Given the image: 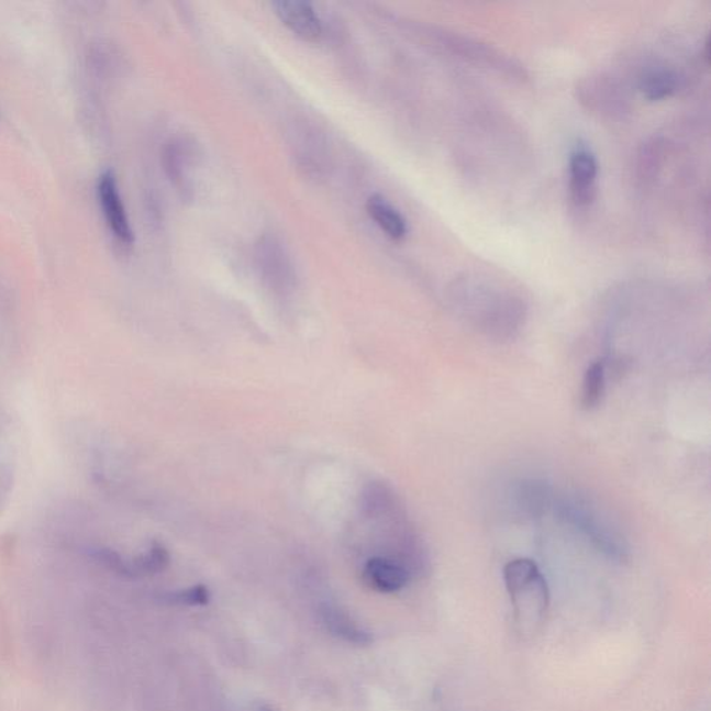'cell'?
Masks as SVG:
<instances>
[{
    "label": "cell",
    "instance_id": "cell-1",
    "mask_svg": "<svg viewBox=\"0 0 711 711\" xmlns=\"http://www.w3.org/2000/svg\"><path fill=\"white\" fill-rule=\"evenodd\" d=\"M503 576L521 632L535 631L549 608V588L540 567L530 558H515Z\"/></svg>",
    "mask_w": 711,
    "mask_h": 711
},
{
    "label": "cell",
    "instance_id": "cell-2",
    "mask_svg": "<svg viewBox=\"0 0 711 711\" xmlns=\"http://www.w3.org/2000/svg\"><path fill=\"white\" fill-rule=\"evenodd\" d=\"M599 163L587 146H577L571 152L568 162V178H570V195L577 208H587L597 197Z\"/></svg>",
    "mask_w": 711,
    "mask_h": 711
},
{
    "label": "cell",
    "instance_id": "cell-3",
    "mask_svg": "<svg viewBox=\"0 0 711 711\" xmlns=\"http://www.w3.org/2000/svg\"><path fill=\"white\" fill-rule=\"evenodd\" d=\"M98 199L110 233L125 246L133 244L134 233L126 215L118 180L112 171H104L98 181Z\"/></svg>",
    "mask_w": 711,
    "mask_h": 711
},
{
    "label": "cell",
    "instance_id": "cell-4",
    "mask_svg": "<svg viewBox=\"0 0 711 711\" xmlns=\"http://www.w3.org/2000/svg\"><path fill=\"white\" fill-rule=\"evenodd\" d=\"M579 98L597 113L619 114L626 108L623 88L610 77H589L579 86Z\"/></svg>",
    "mask_w": 711,
    "mask_h": 711
},
{
    "label": "cell",
    "instance_id": "cell-5",
    "mask_svg": "<svg viewBox=\"0 0 711 711\" xmlns=\"http://www.w3.org/2000/svg\"><path fill=\"white\" fill-rule=\"evenodd\" d=\"M363 578L367 586L376 591L393 593L408 586L412 574L392 558L376 556L366 563Z\"/></svg>",
    "mask_w": 711,
    "mask_h": 711
},
{
    "label": "cell",
    "instance_id": "cell-6",
    "mask_svg": "<svg viewBox=\"0 0 711 711\" xmlns=\"http://www.w3.org/2000/svg\"><path fill=\"white\" fill-rule=\"evenodd\" d=\"M274 9L282 23L303 40L315 41L323 34V24L314 9L300 0H279Z\"/></svg>",
    "mask_w": 711,
    "mask_h": 711
},
{
    "label": "cell",
    "instance_id": "cell-7",
    "mask_svg": "<svg viewBox=\"0 0 711 711\" xmlns=\"http://www.w3.org/2000/svg\"><path fill=\"white\" fill-rule=\"evenodd\" d=\"M367 212L389 238L399 241L408 234V223L403 215L381 195H373L367 200Z\"/></svg>",
    "mask_w": 711,
    "mask_h": 711
},
{
    "label": "cell",
    "instance_id": "cell-8",
    "mask_svg": "<svg viewBox=\"0 0 711 711\" xmlns=\"http://www.w3.org/2000/svg\"><path fill=\"white\" fill-rule=\"evenodd\" d=\"M321 619L331 634L338 636V638L349 642L355 645L371 644V635L367 631L360 629L359 625L353 621L349 615L342 612V610L333 608V606H324L321 609Z\"/></svg>",
    "mask_w": 711,
    "mask_h": 711
},
{
    "label": "cell",
    "instance_id": "cell-9",
    "mask_svg": "<svg viewBox=\"0 0 711 711\" xmlns=\"http://www.w3.org/2000/svg\"><path fill=\"white\" fill-rule=\"evenodd\" d=\"M678 76L670 68L658 67L641 77L640 89L649 100H662L677 91Z\"/></svg>",
    "mask_w": 711,
    "mask_h": 711
},
{
    "label": "cell",
    "instance_id": "cell-10",
    "mask_svg": "<svg viewBox=\"0 0 711 711\" xmlns=\"http://www.w3.org/2000/svg\"><path fill=\"white\" fill-rule=\"evenodd\" d=\"M606 391V363L595 362L584 376L581 404L586 410H592L602 402Z\"/></svg>",
    "mask_w": 711,
    "mask_h": 711
},
{
    "label": "cell",
    "instance_id": "cell-11",
    "mask_svg": "<svg viewBox=\"0 0 711 711\" xmlns=\"http://www.w3.org/2000/svg\"><path fill=\"white\" fill-rule=\"evenodd\" d=\"M168 553L165 547L154 546L146 555L141 556L133 565H130V574H155L168 566Z\"/></svg>",
    "mask_w": 711,
    "mask_h": 711
},
{
    "label": "cell",
    "instance_id": "cell-12",
    "mask_svg": "<svg viewBox=\"0 0 711 711\" xmlns=\"http://www.w3.org/2000/svg\"><path fill=\"white\" fill-rule=\"evenodd\" d=\"M647 145L649 146L644 147V152L640 155V170L642 176L652 177L655 176L656 168L660 166L662 151L656 142Z\"/></svg>",
    "mask_w": 711,
    "mask_h": 711
},
{
    "label": "cell",
    "instance_id": "cell-13",
    "mask_svg": "<svg viewBox=\"0 0 711 711\" xmlns=\"http://www.w3.org/2000/svg\"><path fill=\"white\" fill-rule=\"evenodd\" d=\"M209 591L208 588L202 586L193 587L186 589V591L173 593L170 599L174 603L188 604V606H198L207 604L209 602Z\"/></svg>",
    "mask_w": 711,
    "mask_h": 711
},
{
    "label": "cell",
    "instance_id": "cell-14",
    "mask_svg": "<svg viewBox=\"0 0 711 711\" xmlns=\"http://www.w3.org/2000/svg\"><path fill=\"white\" fill-rule=\"evenodd\" d=\"M256 711H274L270 706L262 704Z\"/></svg>",
    "mask_w": 711,
    "mask_h": 711
}]
</instances>
